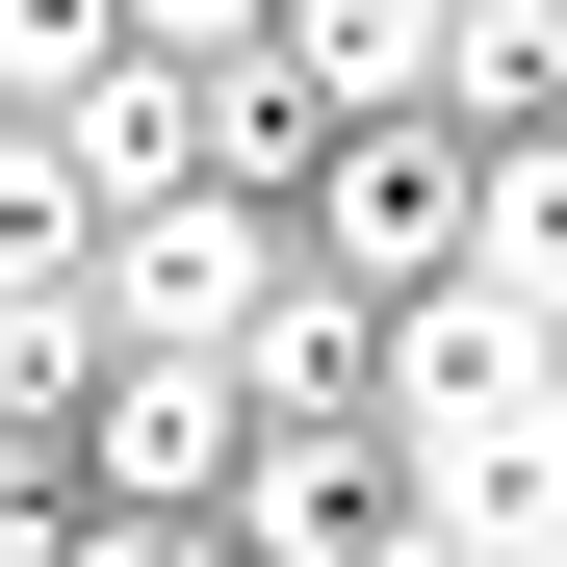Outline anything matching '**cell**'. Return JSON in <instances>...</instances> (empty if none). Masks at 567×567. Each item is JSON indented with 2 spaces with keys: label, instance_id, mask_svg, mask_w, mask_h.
Wrapping results in <instances>:
<instances>
[{
  "label": "cell",
  "instance_id": "6da1fadb",
  "mask_svg": "<svg viewBox=\"0 0 567 567\" xmlns=\"http://www.w3.org/2000/svg\"><path fill=\"white\" fill-rule=\"evenodd\" d=\"M388 464H413V516H567V336L491 310V284H413L388 310Z\"/></svg>",
  "mask_w": 567,
  "mask_h": 567
},
{
  "label": "cell",
  "instance_id": "7a4b0ae2",
  "mask_svg": "<svg viewBox=\"0 0 567 567\" xmlns=\"http://www.w3.org/2000/svg\"><path fill=\"white\" fill-rule=\"evenodd\" d=\"M284 258H310V233H284L258 181H181V207L104 233V336H130V361H233V336L284 310Z\"/></svg>",
  "mask_w": 567,
  "mask_h": 567
},
{
  "label": "cell",
  "instance_id": "3957f363",
  "mask_svg": "<svg viewBox=\"0 0 567 567\" xmlns=\"http://www.w3.org/2000/svg\"><path fill=\"white\" fill-rule=\"evenodd\" d=\"M284 233H310V284H361V310H413V284H464V130H439V104L336 130Z\"/></svg>",
  "mask_w": 567,
  "mask_h": 567
},
{
  "label": "cell",
  "instance_id": "277c9868",
  "mask_svg": "<svg viewBox=\"0 0 567 567\" xmlns=\"http://www.w3.org/2000/svg\"><path fill=\"white\" fill-rule=\"evenodd\" d=\"M78 464H104V491H155V516H233L258 388H233V361H130V336H104V413H78Z\"/></svg>",
  "mask_w": 567,
  "mask_h": 567
},
{
  "label": "cell",
  "instance_id": "5b68a950",
  "mask_svg": "<svg viewBox=\"0 0 567 567\" xmlns=\"http://www.w3.org/2000/svg\"><path fill=\"white\" fill-rule=\"evenodd\" d=\"M361 516H413L388 413H258V464H233V567H336Z\"/></svg>",
  "mask_w": 567,
  "mask_h": 567
},
{
  "label": "cell",
  "instance_id": "8992f818",
  "mask_svg": "<svg viewBox=\"0 0 567 567\" xmlns=\"http://www.w3.org/2000/svg\"><path fill=\"white\" fill-rule=\"evenodd\" d=\"M78 181H104V233L130 207H181V181H207V52H104V78H78V104H27Z\"/></svg>",
  "mask_w": 567,
  "mask_h": 567
},
{
  "label": "cell",
  "instance_id": "52a82bcc",
  "mask_svg": "<svg viewBox=\"0 0 567 567\" xmlns=\"http://www.w3.org/2000/svg\"><path fill=\"white\" fill-rule=\"evenodd\" d=\"M439 130H464V155L567 130V0H439Z\"/></svg>",
  "mask_w": 567,
  "mask_h": 567
},
{
  "label": "cell",
  "instance_id": "ba28073f",
  "mask_svg": "<svg viewBox=\"0 0 567 567\" xmlns=\"http://www.w3.org/2000/svg\"><path fill=\"white\" fill-rule=\"evenodd\" d=\"M233 388H258V413H388V310H361V284H310V258H284V310L233 336Z\"/></svg>",
  "mask_w": 567,
  "mask_h": 567
},
{
  "label": "cell",
  "instance_id": "9c48e42d",
  "mask_svg": "<svg viewBox=\"0 0 567 567\" xmlns=\"http://www.w3.org/2000/svg\"><path fill=\"white\" fill-rule=\"evenodd\" d=\"M284 78H310V104L336 130H388V104H439V0H284V27H258Z\"/></svg>",
  "mask_w": 567,
  "mask_h": 567
},
{
  "label": "cell",
  "instance_id": "30bf717a",
  "mask_svg": "<svg viewBox=\"0 0 567 567\" xmlns=\"http://www.w3.org/2000/svg\"><path fill=\"white\" fill-rule=\"evenodd\" d=\"M464 284L567 336V130H516V155H464Z\"/></svg>",
  "mask_w": 567,
  "mask_h": 567
},
{
  "label": "cell",
  "instance_id": "8fae6325",
  "mask_svg": "<svg viewBox=\"0 0 567 567\" xmlns=\"http://www.w3.org/2000/svg\"><path fill=\"white\" fill-rule=\"evenodd\" d=\"M0 310H104V181L52 130H0Z\"/></svg>",
  "mask_w": 567,
  "mask_h": 567
},
{
  "label": "cell",
  "instance_id": "7c38bea8",
  "mask_svg": "<svg viewBox=\"0 0 567 567\" xmlns=\"http://www.w3.org/2000/svg\"><path fill=\"white\" fill-rule=\"evenodd\" d=\"M310 155H336V104L284 52H207V181H258V207H310Z\"/></svg>",
  "mask_w": 567,
  "mask_h": 567
},
{
  "label": "cell",
  "instance_id": "4fadbf2b",
  "mask_svg": "<svg viewBox=\"0 0 567 567\" xmlns=\"http://www.w3.org/2000/svg\"><path fill=\"white\" fill-rule=\"evenodd\" d=\"M104 52H155L130 0H0V104H78V78H104Z\"/></svg>",
  "mask_w": 567,
  "mask_h": 567
},
{
  "label": "cell",
  "instance_id": "5bb4252c",
  "mask_svg": "<svg viewBox=\"0 0 567 567\" xmlns=\"http://www.w3.org/2000/svg\"><path fill=\"white\" fill-rule=\"evenodd\" d=\"M52 567H233V516H155V491H104V516H78Z\"/></svg>",
  "mask_w": 567,
  "mask_h": 567
},
{
  "label": "cell",
  "instance_id": "9a60e30c",
  "mask_svg": "<svg viewBox=\"0 0 567 567\" xmlns=\"http://www.w3.org/2000/svg\"><path fill=\"white\" fill-rule=\"evenodd\" d=\"M130 27H155V52H258L284 0H130Z\"/></svg>",
  "mask_w": 567,
  "mask_h": 567
},
{
  "label": "cell",
  "instance_id": "2e32d148",
  "mask_svg": "<svg viewBox=\"0 0 567 567\" xmlns=\"http://www.w3.org/2000/svg\"><path fill=\"white\" fill-rule=\"evenodd\" d=\"M336 567H464V516H361V542H336Z\"/></svg>",
  "mask_w": 567,
  "mask_h": 567
},
{
  "label": "cell",
  "instance_id": "e0dca14e",
  "mask_svg": "<svg viewBox=\"0 0 567 567\" xmlns=\"http://www.w3.org/2000/svg\"><path fill=\"white\" fill-rule=\"evenodd\" d=\"M464 567H567V516H491V542H464Z\"/></svg>",
  "mask_w": 567,
  "mask_h": 567
},
{
  "label": "cell",
  "instance_id": "ac0fdd59",
  "mask_svg": "<svg viewBox=\"0 0 567 567\" xmlns=\"http://www.w3.org/2000/svg\"><path fill=\"white\" fill-rule=\"evenodd\" d=\"M0 130H27V104H0Z\"/></svg>",
  "mask_w": 567,
  "mask_h": 567
}]
</instances>
